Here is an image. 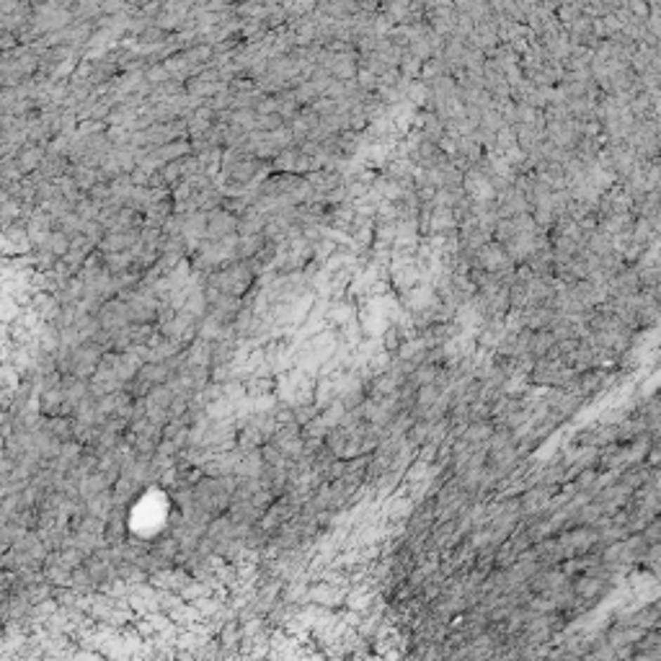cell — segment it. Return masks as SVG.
Returning a JSON list of instances; mask_svg holds the SVG:
<instances>
[{
    "label": "cell",
    "mask_w": 661,
    "mask_h": 661,
    "mask_svg": "<svg viewBox=\"0 0 661 661\" xmlns=\"http://www.w3.org/2000/svg\"><path fill=\"white\" fill-rule=\"evenodd\" d=\"M44 158H47L44 145H34V143L21 145V150H18V155H16V166H18L21 178H24V176L37 174V171L41 168V163H44Z\"/></svg>",
    "instance_id": "cell-1"
},
{
    "label": "cell",
    "mask_w": 661,
    "mask_h": 661,
    "mask_svg": "<svg viewBox=\"0 0 661 661\" xmlns=\"http://www.w3.org/2000/svg\"><path fill=\"white\" fill-rule=\"evenodd\" d=\"M238 228V217L230 215L228 209H217V212H212V215L207 217V238L212 240H220V238H228V233H233Z\"/></svg>",
    "instance_id": "cell-2"
},
{
    "label": "cell",
    "mask_w": 661,
    "mask_h": 661,
    "mask_svg": "<svg viewBox=\"0 0 661 661\" xmlns=\"http://www.w3.org/2000/svg\"><path fill=\"white\" fill-rule=\"evenodd\" d=\"M256 124L263 132H274V129L282 127V117L279 114H263V117H256Z\"/></svg>",
    "instance_id": "cell-3"
},
{
    "label": "cell",
    "mask_w": 661,
    "mask_h": 661,
    "mask_svg": "<svg viewBox=\"0 0 661 661\" xmlns=\"http://www.w3.org/2000/svg\"><path fill=\"white\" fill-rule=\"evenodd\" d=\"M18 47V39L13 37L11 32H6V29H0V52H11V49Z\"/></svg>",
    "instance_id": "cell-4"
},
{
    "label": "cell",
    "mask_w": 661,
    "mask_h": 661,
    "mask_svg": "<svg viewBox=\"0 0 661 661\" xmlns=\"http://www.w3.org/2000/svg\"><path fill=\"white\" fill-rule=\"evenodd\" d=\"M160 39H166V32L158 29V26H150V29L143 32V41H148V44H155V41H160Z\"/></svg>",
    "instance_id": "cell-5"
}]
</instances>
